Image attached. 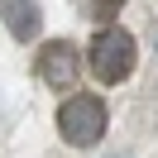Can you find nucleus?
I'll use <instances>...</instances> for the list:
<instances>
[{"instance_id": "1", "label": "nucleus", "mask_w": 158, "mask_h": 158, "mask_svg": "<svg viewBox=\"0 0 158 158\" xmlns=\"http://www.w3.org/2000/svg\"><path fill=\"white\" fill-rule=\"evenodd\" d=\"M139 62V48H134V34L120 29V24H101L96 39H91L86 48V67L96 81H106V86H115V81H125L129 72H134Z\"/></svg>"}, {"instance_id": "2", "label": "nucleus", "mask_w": 158, "mask_h": 158, "mask_svg": "<svg viewBox=\"0 0 158 158\" xmlns=\"http://www.w3.org/2000/svg\"><path fill=\"white\" fill-rule=\"evenodd\" d=\"M58 134L67 139L72 148H91L106 134V101L91 96V91H72L58 106Z\"/></svg>"}, {"instance_id": "3", "label": "nucleus", "mask_w": 158, "mask_h": 158, "mask_svg": "<svg viewBox=\"0 0 158 158\" xmlns=\"http://www.w3.org/2000/svg\"><path fill=\"white\" fill-rule=\"evenodd\" d=\"M77 77H81V58L67 39H48L39 48V81H48L53 91H77Z\"/></svg>"}, {"instance_id": "4", "label": "nucleus", "mask_w": 158, "mask_h": 158, "mask_svg": "<svg viewBox=\"0 0 158 158\" xmlns=\"http://www.w3.org/2000/svg\"><path fill=\"white\" fill-rule=\"evenodd\" d=\"M0 15H5V29H10L19 43H34V34H39V24H43V15H39L34 0H5Z\"/></svg>"}, {"instance_id": "5", "label": "nucleus", "mask_w": 158, "mask_h": 158, "mask_svg": "<svg viewBox=\"0 0 158 158\" xmlns=\"http://www.w3.org/2000/svg\"><path fill=\"white\" fill-rule=\"evenodd\" d=\"M81 5V15H86V19H96V24H110L120 15V5H125V0H77Z\"/></svg>"}]
</instances>
